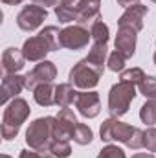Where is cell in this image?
Here are the masks:
<instances>
[{
    "label": "cell",
    "instance_id": "cell-1",
    "mask_svg": "<svg viewBox=\"0 0 156 158\" xmlns=\"http://www.w3.org/2000/svg\"><path fill=\"white\" fill-rule=\"evenodd\" d=\"M99 136L103 142H119L129 149L143 147V131L140 127H132L129 123L119 121V118H107L99 127Z\"/></svg>",
    "mask_w": 156,
    "mask_h": 158
},
{
    "label": "cell",
    "instance_id": "cell-2",
    "mask_svg": "<svg viewBox=\"0 0 156 158\" xmlns=\"http://www.w3.org/2000/svg\"><path fill=\"white\" fill-rule=\"evenodd\" d=\"M59 35H61V30L57 26H46L44 30L39 31V35L26 39L22 44V53H24L26 61L40 63L46 59V55L50 52H57L61 48Z\"/></svg>",
    "mask_w": 156,
    "mask_h": 158
},
{
    "label": "cell",
    "instance_id": "cell-3",
    "mask_svg": "<svg viewBox=\"0 0 156 158\" xmlns=\"http://www.w3.org/2000/svg\"><path fill=\"white\" fill-rule=\"evenodd\" d=\"M30 103L22 98H15L11 99L6 107H4V114H2V138L6 142H11L13 138H17L22 123L30 118Z\"/></svg>",
    "mask_w": 156,
    "mask_h": 158
},
{
    "label": "cell",
    "instance_id": "cell-4",
    "mask_svg": "<svg viewBox=\"0 0 156 158\" xmlns=\"http://www.w3.org/2000/svg\"><path fill=\"white\" fill-rule=\"evenodd\" d=\"M55 140V118L46 116V118L33 119L26 131V143L30 149L35 151H50L51 142Z\"/></svg>",
    "mask_w": 156,
    "mask_h": 158
},
{
    "label": "cell",
    "instance_id": "cell-5",
    "mask_svg": "<svg viewBox=\"0 0 156 158\" xmlns=\"http://www.w3.org/2000/svg\"><path fill=\"white\" fill-rule=\"evenodd\" d=\"M136 96H138L136 85L127 83V81H117L116 85L110 86V92H109V112L114 118L125 116Z\"/></svg>",
    "mask_w": 156,
    "mask_h": 158
},
{
    "label": "cell",
    "instance_id": "cell-6",
    "mask_svg": "<svg viewBox=\"0 0 156 158\" xmlns=\"http://www.w3.org/2000/svg\"><path fill=\"white\" fill-rule=\"evenodd\" d=\"M101 76H103L101 70H97L96 66H92L86 59H81L79 63L74 64V68L70 70L68 79L79 90H92V88H96L99 85Z\"/></svg>",
    "mask_w": 156,
    "mask_h": 158
},
{
    "label": "cell",
    "instance_id": "cell-7",
    "mask_svg": "<svg viewBox=\"0 0 156 158\" xmlns=\"http://www.w3.org/2000/svg\"><path fill=\"white\" fill-rule=\"evenodd\" d=\"M90 40H92L90 30L84 28V26H79V24H74V26H68V28L61 30V35H59L61 48L72 50V52L86 48Z\"/></svg>",
    "mask_w": 156,
    "mask_h": 158
},
{
    "label": "cell",
    "instance_id": "cell-8",
    "mask_svg": "<svg viewBox=\"0 0 156 158\" xmlns=\"http://www.w3.org/2000/svg\"><path fill=\"white\" fill-rule=\"evenodd\" d=\"M48 19V9L37 6V4H30V6H24L18 15H17V26L22 30V31H35L42 26V22Z\"/></svg>",
    "mask_w": 156,
    "mask_h": 158
},
{
    "label": "cell",
    "instance_id": "cell-9",
    "mask_svg": "<svg viewBox=\"0 0 156 158\" xmlns=\"http://www.w3.org/2000/svg\"><path fill=\"white\" fill-rule=\"evenodd\" d=\"M24 77H26V90L33 92L39 85L53 83L57 79V66L51 61L44 59V61H40L39 64H35V68L30 70Z\"/></svg>",
    "mask_w": 156,
    "mask_h": 158
},
{
    "label": "cell",
    "instance_id": "cell-10",
    "mask_svg": "<svg viewBox=\"0 0 156 158\" xmlns=\"http://www.w3.org/2000/svg\"><path fill=\"white\" fill-rule=\"evenodd\" d=\"M149 13V7L143 6L142 2L140 4H134L130 7H127L123 11V15L117 19V28H130L134 31H142L143 30V20Z\"/></svg>",
    "mask_w": 156,
    "mask_h": 158
},
{
    "label": "cell",
    "instance_id": "cell-11",
    "mask_svg": "<svg viewBox=\"0 0 156 158\" xmlns=\"http://www.w3.org/2000/svg\"><path fill=\"white\" fill-rule=\"evenodd\" d=\"M76 109L79 110V114L86 119L97 118L101 112V99L99 94L94 90H83L79 92L77 99H76Z\"/></svg>",
    "mask_w": 156,
    "mask_h": 158
},
{
    "label": "cell",
    "instance_id": "cell-12",
    "mask_svg": "<svg viewBox=\"0 0 156 158\" xmlns=\"http://www.w3.org/2000/svg\"><path fill=\"white\" fill-rule=\"evenodd\" d=\"M26 88V77L18 74H6L2 77V86H0V103L6 107L11 99L18 98V94Z\"/></svg>",
    "mask_w": 156,
    "mask_h": 158
},
{
    "label": "cell",
    "instance_id": "cell-13",
    "mask_svg": "<svg viewBox=\"0 0 156 158\" xmlns=\"http://www.w3.org/2000/svg\"><path fill=\"white\" fill-rule=\"evenodd\" d=\"M79 121L72 109L64 107L55 116V140H72V132Z\"/></svg>",
    "mask_w": 156,
    "mask_h": 158
},
{
    "label": "cell",
    "instance_id": "cell-14",
    "mask_svg": "<svg viewBox=\"0 0 156 158\" xmlns=\"http://www.w3.org/2000/svg\"><path fill=\"white\" fill-rule=\"evenodd\" d=\"M136 40H138V31L130 28H117V35L114 40L116 52H119L125 59H132L136 53Z\"/></svg>",
    "mask_w": 156,
    "mask_h": 158
},
{
    "label": "cell",
    "instance_id": "cell-15",
    "mask_svg": "<svg viewBox=\"0 0 156 158\" xmlns=\"http://www.w3.org/2000/svg\"><path fill=\"white\" fill-rule=\"evenodd\" d=\"M101 0H79L77 2V24L79 26H92L99 19Z\"/></svg>",
    "mask_w": 156,
    "mask_h": 158
},
{
    "label": "cell",
    "instance_id": "cell-16",
    "mask_svg": "<svg viewBox=\"0 0 156 158\" xmlns=\"http://www.w3.org/2000/svg\"><path fill=\"white\" fill-rule=\"evenodd\" d=\"M26 64L22 48H6L2 53V70L6 74H18Z\"/></svg>",
    "mask_w": 156,
    "mask_h": 158
},
{
    "label": "cell",
    "instance_id": "cell-17",
    "mask_svg": "<svg viewBox=\"0 0 156 158\" xmlns=\"http://www.w3.org/2000/svg\"><path fill=\"white\" fill-rule=\"evenodd\" d=\"M77 96L79 92L76 90V86L72 83H61V85L55 86V105L61 107V109L76 105Z\"/></svg>",
    "mask_w": 156,
    "mask_h": 158
},
{
    "label": "cell",
    "instance_id": "cell-18",
    "mask_svg": "<svg viewBox=\"0 0 156 158\" xmlns=\"http://www.w3.org/2000/svg\"><path fill=\"white\" fill-rule=\"evenodd\" d=\"M109 44H97V42H92L90 46V52L88 55L84 57L92 66H96L97 70L105 72V64H107V59H109Z\"/></svg>",
    "mask_w": 156,
    "mask_h": 158
},
{
    "label": "cell",
    "instance_id": "cell-19",
    "mask_svg": "<svg viewBox=\"0 0 156 158\" xmlns=\"http://www.w3.org/2000/svg\"><path fill=\"white\" fill-rule=\"evenodd\" d=\"M77 2L79 0H63L55 7V17L61 24L77 22Z\"/></svg>",
    "mask_w": 156,
    "mask_h": 158
},
{
    "label": "cell",
    "instance_id": "cell-20",
    "mask_svg": "<svg viewBox=\"0 0 156 158\" xmlns=\"http://www.w3.org/2000/svg\"><path fill=\"white\" fill-rule=\"evenodd\" d=\"M33 99L40 107H51V105H55V86L51 83L39 85L33 90Z\"/></svg>",
    "mask_w": 156,
    "mask_h": 158
},
{
    "label": "cell",
    "instance_id": "cell-21",
    "mask_svg": "<svg viewBox=\"0 0 156 158\" xmlns=\"http://www.w3.org/2000/svg\"><path fill=\"white\" fill-rule=\"evenodd\" d=\"M90 35H92V42H97V44H109V39H110V30L109 26L97 19L92 26H90Z\"/></svg>",
    "mask_w": 156,
    "mask_h": 158
},
{
    "label": "cell",
    "instance_id": "cell-22",
    "mask_svg": "<svg viewBox=\"0 0 156 158\" xmlns=\"http://www.w3.org/2000/svg\"><path fill=\"white\" fill-rule=\"evenodd\" d=\"M140 119H142V123H145L149 127L156 125V98L147 99L142 105V109H140Z\"/></svg>",
    "mask_w": 156,
    "mask_h": 158
},
{
    "label": "cell",
    "instance_id": "cell-23",
    "mask_svg": "<svg viewBox=\"0 0 156 158\" xmlns=\"http://www.w3.org/2000/svg\"><path fill=\"white\" fill-rule=\"evenodd\" d=\"M72 140L77 143V145H90L92 140H94V132L88 125L84 123H77L74 132H72Z\"/></svg>",
    "mask_w": 156,
    "mask_h": 158
},
{
    "label": "cell",
    "instance_id": "cell-24",
    "mask_svg": "<svg viewBox=\"0 0 156 158\" xmlns=\"http://www.w3.org/2000/svg\"><path fill=\"white\" fill-rule=\"evenodd\" d=\"M50 153L55 158H70L72 155L70 140H53L50 145Z\"/></svg>",
    "mask_w": 156,
    "mask_h": 158
},
{
    "label": "cell",
    "instance_id": "cell-25",
    "mask_svg": "<svg viewBox=\"0 0 156 158\" xmlns=\"http://www.w3.org/2000/svg\"><path fill=\"white\" fill-rule=\"evenodd\" d=\"M143 79H145V72H143L142 68H138V66L127 68V70H123V72L119 74V81H127V83H132V85H136V86H138Z\"/></svg>",
    "mask_w": 156,
    "mask_h": 158
},
{
    "label": "cell",
    "instance_id": "cell-26",
    "mask_svg": "<svg viewBox=\"0 0 156 158\" xmlns=\"http://www.w3.org/2000/svg\"><path fill=\"white\" fill-rule=\"evenodd\" d=\"M138 90L142 96H145L147 99L156 98V77L154 76H145V79L138 85Z\"/></svg>",
    "mask_w": 156,
    "mask_h": 158
},
{
    "label": "cell",
    "instance_id": "cell-27",
    "mask_svg": "<svg viewBox=\"0 0 156 158\" xmlns=\"http://www.w3.org/2000/svg\"><path fill=\"white\" fill-rule=\"evenodd\" d=\"M125 63H127V59L119 53V52H112L110 55H109V59H107V64H109V70H112V72H123L125 70Z\"/></svg>",
    "mask_w": 156,
    "mask_h": 158
},
{
    "label": "cell",
    "instance_id": "cell-28",
    "mask_svg": "<svg viewBox=\"0 0 156 158\" xmlns=\"http://www.w3.org/2000/svg\"><path fill=\"white\" fill-rule=\"evenodd\" d=\"M96 158H127V155H125V151H123L121 147L109 143V145H105V147L99 151V155Z\"/></svg>",
    "mask_w": 156,
    "mask_h": 158
},
{
    "label": "cell",
    "instance_id": "cell-29",
    "mask_svg": "<svg viewBox=\"0 0 156 158\" xmlns=\"http://www.w3.org/2000/svg\"><path fill=\"white\" fill-rule=\"evenodd\" d=\"M143 147L149 153H156V127H149L143 131Z\"/></svg>",
    "mask_w": 156,
    "mask_h": 158
},
{
    "label": "cell",
    "instance_id": "cell-30",
    "mask_svg": "<svg viewBox=\"0 0 156 158\" xmlns=\"http://www.w3.org/2000/svg\"><path fill=\"white\" fill-rule=\"evenodd\" d=\"M18 158H55L50 151H35V149H22Z\"/></svg>",
    "mask_w": 156,
    "mask_h": 158
},
{
    "label": "cell",
    "instance_id": "cell-31",
    "mask_svg": "<svg viewBox=\"0 0 156 158\" xmlns=\"http://www.w3.org/2000/svg\"><path fill=\"white\" fill-rule=\"evenodd\" d=\"M31 2L37 6H42V7H57L61 4L59 0H31Z\"/></svg>",
    "mask_w": 156,
    "mask_h": 158
},
{
    "label": "cell",
    "instance_id": "cell-32",
    "mask_svg": "<svg viewBox=\"0 0 156 158\" xmlns=\"http://www.w3.org/2000/svg\"><path fill=\"white\" fill-rule=\"evenodd\" d=\"M117 6H121V7H130V6H134V4H140V0H116Z\"/></svg>",
    "mask_w": 156,
    "mask_h": 158
},
{
    "label": "cell",
    "instance_id": "cell-33",
    "mask_svg": "<svg viewBox=\"0 0 156 158\" xmlns=\"http://www.w3.org/2000/svg\"><path fill=\"white\" fill-rule=\"evenodd\" d=\"M132 158H156L153 153H136Z\"/></svg>",
    "mask_w": 156,
    "mask_h": 158
},
{
    "label": "cell",
    "instance_id": "cell-34",
    "mask_svg": "<svg viewBox=\"0 0 156 158\" xmlns=\"http://www.w3.org/2000/svg\"><path fill=\"white\" fill-rule=\"evenodd\" d=\"M4 4H7V6H17V4H22L24 0H2Z\"/></svg>",
    "mask_w": 156,
    "mask_h": 158
},
{
    "label": "cell",
    "instance_id": "cell-35",
    "mask_svg": "<svg viewBox=\"0 0 156 158\" xmlns=\"http://www.w3.org/2000/svg\"><path fill=\"white\" fill-rule=\"evenodd\" d=\"M0 158H11V156H9V155H6V153H4V155H0Z\"/></svg>",
    "mask_w": 156,
    "mask_h": 158
},
{
    "label": "cell",
    "instance_id": "cell-36",
    "mask_svg": "<svg viewBox=\"0 0 156 158\" xmlns=\"http://www.w3.org/2000/svg\"><path fill=\"white\" fill-rule=\"evenodd\" d=\"M153 59H154V64H156V52H154V57H153Z\"/></svg>",
    "mask_w": 156,
    "mask_h": 158
},
{
    "label": "cell",
    "instance_id": "cell-37",
    "mask_svg": "<svg viewBox=\"0 0 156 158\" xmlns=\"http://www.w3.org/2000/svg\"><path fill=\"white\" fill-rule=\"evenodd\" d=\"M151 2H154V4H156V0H151Z\"/></svg>",
    "mask_w": 156,
    "mask_h": 158
},
{
    "label": "cell",
    "instance_id": "cell-38",
    "mask_svg": "<svg viewBox=\"0 0 156 158\" xmlns=\"http://www.w3.org/2000/svg\"><path fill=\"white\" fill-rule=\"evenodd\" d=\"M61 2H63V0H61Z\"/></svg>",
    "mask_w": 156,
    "mask_h": 158
}]
</instances>
